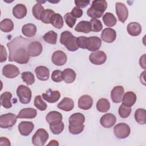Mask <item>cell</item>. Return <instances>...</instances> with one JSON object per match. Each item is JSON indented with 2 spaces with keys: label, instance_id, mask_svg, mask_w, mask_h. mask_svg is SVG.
<instances>
[{
  "label": "cell",
  "instance_id": "22",
  "mask_svg": "<svg viewBox=\"0 0 146 146\" xmlns=\"http://www.w3.org/2000/svg\"><path fill=\"white\" fill-rule=\"evenodd\" d=\"M37 111L35 109L33 108H25L22 109L17 117L19 119H33L36 116Z\"/></svg>",
  "mask_w": 146,
  "mask_h": 146
},
{
  "label": "cell",
  "instance_id": "47",
  "mask_svg": "<svg viewBox=\"0 0 146 146\" xmlns=\"http://www.w3.org/2000/svg\"><path fill=\"white\" fill-rule=\"evenodd\" d=\"M51 79L55 82H60L63 80L62 71L59 70H54L51 74Z\"/></svg>",
  "mask_w": 146,
  "mask_h": 146
},
{
  "label": "cell",
  "instance_id": "4",
  "mask_svg": "<svg viewBox=\"0 0 146 146\" xmlns=\"http://www.w3.org/2000/svg\"><path fill=\"white\" fill-rule=\"evenodd\" d=\"M49 137L48 132L43 128L38 129L32 137V143L35 146L43 145Z\"/></svg>",
  "mask_w": 146,
  "mask_h": 146
},
{
  "label": "cell",
  "instance_id": "29",
  "mask_svg": "<svg viewBox=\"0 0 146 146\" xmlns=\"http://www.w3.org/2000/svg\"><path fill=\"white\" fill-rule=\"evenodd\" d=\"M75 30L77 32L89 33L91 31V25L90 22L87 21H80L75 27Z\"/></svg>",
  "mask_w": 146,
  "mask_h": 146
},
{
  "label": "cell",
  "instance_id": "8",
  "mask_svg": "<svg viewBox=\"0 0 146 146\" xmlns=\"http://www.w3.org/2000/svg\"><path fill=\"white\" fill-rule=\"evenodd\" d=\"M115 8L119 21L122 23H124L128 17V10L126 6L121 2H116Z\"/></svg>",
  "mask_w": 146,
  "mask_h": 146
},
{
  "label": "cell",
  "instance_id": "17",
  "mask_svg": "<svg viewBox=\"0 0 146 146\" xmlns=\"http://www.w3.org/2000/svg\"><path fill=\"white\" fill-rule=\"evenodd\" d=\"M101 38L106 43H112L116 39V32L113 29L106 28L102 32Z\"/></svg>",
  "mask_w": 146,
  "mask_h": 146
},
{
  "label": "cell",
  "instance_id": "54",
  "mask_svg": "<svg viewBox=\"0 0 146 146\" xmlns=\"http://www.w3.org/2000/svg\"><path fill=\"white\" fill-rule=\"evenodd\" d=\"M139 63L140 66L143 68H145V54H143V55L140 57L139 60Z\"/></svg>",
  "mask_w": 146,
  "mask_h": 146
},
{
  "label": "cell",
  "instance_id": "20",
  "mask_svg": "<svg viewBox=\"0 0 146 146\" xmlns=\"http://www.w3.org/2000/svg\"><path fill=\"white\" fill-rule=\"evenodd\" d=\"M35 72L36 78L42 81L47 80L50 77V71L48 68L44 66H39L35 68Z\"/></svg>",
  "mask_w": 146,
  "mask_h": 146
},
{
  "label": "cell",
  "instance_id": "2",
  "mask_svg": "<svg viewBox=\"0 0 146 146\" xmlns=\"http://www.w3.org/2000/svg\"><path fill=\"white\" fill-rule=\"evenodd\" d=\"M107 8V3L104 0H95L92 2V5L87 11L88 17L96 19L102 17Z\"/></svg>",
  "mask_w": 146,
  "mask_h": 146
},
{
  "label": "cell",
  "instance_id": "12",
  "mask_svg": "<svg viewBox=\"0 0 146 146\" xmlns=\"http://www.w3.org/2000/svg\"><path fill=\"white\" fill-rule=\"evenodd\" d=\"M116 122V116L111 113H107L102 116L100 119V124L104 128H109L113 127Z\"/></svg>",
  "mask_w": 146,
  "mask_h": 146
},
{
  "label": "cell",
  "instance_id": "52",
  "mask_svg": "<svg viewBox=\"0 0 146 146\" xmlns=\"http://www.w3.org/2000/svg\"><path fill=\"white\" fill-rule=\"evenodd\" d=\"M90 2V1H75L76 6L79 8L86 7L88 5H89Z\"/></svg>",
  "mask_w": 146,
  "mask_h": 146
},
{
  "label": "cell",
  "instance_id": "13",
  "mask_svg": "<svg viewBox=\"0 0 146 146\" xmlns=\"http://www.w3.org/2000/svg\"><path fill=\"white\" fill-rule=\"evenodd\" d=\"M42 96L44 100L50 103H54L56 102L60 98V94L57 90H52L48 88L45 93H43Z\"/></svg>",
  "mask_w": 146,
  "mask_h": 146
},
{
  "label": "cell",
  "instance_id": "37",
  "mask_svg": "<svg viewBox=\"0 0 146 146\" xmlns=\"http://www.w3.org/2000/svg\"><path fill=\"white\" fill-rule=\"evenodd\" d=\"M55 14V12L51 9L44 10L41 14L40 20L46 24L50 23L52 16Z\"/></svg>",
  "mask_w": 146,
  "mask_h": 146
},
{
  "label": "cell",
  "instance_id": "10",
  "mask_svg": "<svg viewBox=\"0 0 146 146\" xmlns=\"http://www.w3.org/2000/svg\"><path fill=\"white\" fill-rule=\"evenodd\" d=\"M102 45L101 39L96 36L87 38L86 49L90 51H96L98 50Z\"/></svg>",
  "mask_w": 146,
  "mask_h": 146
},
{
  "label": "cell",
  "instance_id": "21",
  "mask_svg": "<svg viewBox=\"0 0 146 146\" xmlns=\"http://www.w3.org/2000/svg\"><path fill=\"white\" fill-rule=\"evenodd\" d=\"M85 121V116L80 112H76L70 116L69 125L72 126H79L83 125Z\"/></svg>",
  "mask_w": 146,
  "mask_h": 146
},
{
  "label": "cell",
  "instance_id": "15",
  "mask_svg": "<svg viewBox=\"0 0 146 146\" xmlns=\"http://www.w3.org/2000/svg\"><path fill=\"white\" fill-rule=\"evenodd\" d=\"M124 94V90L121 86H117L113 88L111 92V97L112 102L115 103H119L121 102Z\"/></svg>",
  "mask_w": 146,
  "mask_h": 146
},
{
  "label": "cell",
  "instance_id": "11",
  "mask_svg": "<svg viewBox=\"0 0 146 146\" xmlns=\"http://www.w3.org/2000/svg\"><path fill=\"white\" fill-rule=\"evenodd\" d=\"M67 60V56L65 52L62 51L58 50L55 51L51 57V60L52 63L58 66H61L64 65Z\"/></svg>",
  "mask_w": 146,
  "mask_h": 146
},
{
  "label": "cell",
  "instance_id": "9",
  "mask_svg": "<svg viewBox=\"0 0 146 146\" xmlns=\"http://www.w3.org/2000/svg\"><path fill=\"white\" fill-rule=\"evenodd\" d=\"M19 74L20 71L19 68L13 64H6L2 69V75L7 78H14Z\"/></svg>",
  "mask_w": 146,
  "mask_h": 146
},
{
  "label": "cell",
  "instance_id": "55",
  "mask_svg": "<svg viewBox=\"0 0 146 146\" xmlns=\"http://www.w3.org/2000/svg\"><path fill=\"white\" fill-rule=\"evenodd\" d=\"M59 143L57 140H52L50 141V142L47 144V145H52V146H55V145H58Z\"/></svg>",
  "mask_w": 146,
  "mask_h": 146
},
{
  "label": "cell",
  "instance_id": "51",
  "mask_svg": "<svg viewBox=\"0 0 146 146\" xmlns=\"http://www.w3.org/2000/svg\"><path fill=\"white\" fill-rule=\"evenodd\" d=\"M7 51L6 50V48L3 45H1V46L0 62H3L6 61V59H7Z\"/></svg>",
  "mask_w": 146,
  "mask_h": 146
},
{
  "label": "cell",
  "instance_id": "28",
  "mask_svg": "<svg viewBox=\"0 0 146 146\" xmlns=\"http://www.w3.org/2000/svg\"><path fill=\"white\" fill-rule=\"evenodd\" d=\"M76 73L71 68H66L62 71L63 80L66 83H72L76 79Z\"/></svg>",
  "mask_w": 146,
  "mask_h": 146
},
{
  "label": "cell",
  "instance_id": "31",
  "mask_svg": "<svg viewBox=\"0 0 146 146\" xmlns=\"http://www.w3.org/2000/svg\"><path fill=\"white\" fill-rule=\"evenodd\" d=\"M102 19L104 25L109 27L114 26L117 22V20L115 15L112 13L109 12L106 13Z\"/></svg>",
  "mask_w": 146,
  "mask_h": 146
},
{
  "label": "cell",
  "instance_id": "35",
  "mask_svg": "<svg viewBox=\"0 0 146 146\" xmlns=\"http://www.w3.org/2000/svg\"><path fill=\"white\" fill-rule=\"evenodd\" d=\"M14 23L10 19H4L0 23V29L5 33H9L13 30Z\"/></svg>",
  "mask_w": 146,
  "mask_h": 146
},
{
  "label": "cell",
  "instance_id": "18",
  "mask_svg": "<svg viewBox=\"0 0 146 146\" xmlns=\"http://www.w3.org/2000/svg\"><path fill=\"white\" fill-rule=\"evenodd\" d=\"M93 105L92 98L88 95H84L80 96L78 100V107L83 110L90 109Z\"/></svg>",
  "mask_w": 146,
  "mask_h": 146
},
{
  "label": "cell",
  "instance_id": "34",
  "mask_svg": "<svg viewBox=\"0 0 146 146\" xmlns=\"http://www.w3.org/2000/svg\"><path fill=\"white\" fill-rule=\"evenodd\" d=\"M110 108V103L106 98L100 99L96 103V108L100 112H106Z\"/></svg>",
  "mask_w": 146,
  "mask_h": 146
},
{
  "label": "cell",
  "instance_id": "3",
  "mask_svg": "<svg viewBox=\"0 0 146 146\" xmlns=\"http://www.w3.org/2000/svg\"><path fill=\"white\" fill-rule=\"evenodd\" d=\"M17 95L22 104H26L30 102L32 92L28 87L25 85L19 86L17 89Z\"/></svg>",
  "mask_w": 146,
  "mask_h": 146
},
{
  "label": "cell",
  "instance_id": "16",
  "mask_svg": "<svg viewBox=\"0 0 146 146\" xmlns=\"http://www.w3.org/2000/svg\"><path fill=\"white\" fill-rule=\"evenodd\" d=\"M42 45L38 41L31 42L28 46V52L29 55L32 57L39 56L42 53Z\"/></svg>",
  "mask_w": 146,
  "mask_h": 146
},
{
  "label": "cell",
  "instance_id": "25",
  "mask_svg": "<svg viewBox=\"0 0 146 146\" xmlns=\"http://www.w3.org/2000/svg\"><path fill=\"white\" fill-rule=\"evenodd\" d=\"M136 95L132 91H128L125 93L122 98V104L131 107L136 103Z\"/></svg>",
  "mask_w": 146,
  "mask_h": 146
},
{
  "label": "cell",
  "instance_id": "6",
  "mask_svg": "<svg viewBox=\"0 0 146 146\" xmlns=\"http://www.w3.org/2000/svg\"><path fill=\"white\" fill-rule=\"evenodd\" d=\"M17 116L13 113H7L0 116V127L2 128H8L15 124Z\"/></svg>",
  "mask_w": 146,
  "mask_h": 146
},
{
  "label": "cell",
  "instance_id": "53",
  "mask_svg": "<svg viewBox=\"0 0 146 146\" xmlns=\"http://www.w3.org/2000/svg\"><path fill=\"white\" fill-rule=\"evenodd\" d=\"M0 145H6V146H10L11 144L10 140L4 137H1L0 138Z\"/></svg>",
  "mask_w": 146,
  "mask_h": 146
},
{
  "label": "cell",
  "instance_id": "26",
  "mask_svg": "<svg viewBox=\"0 0 146 146\" xmlns=\"http://www.w3.org/2000/svg\"><path fill=\"white\" fill-rule=\"evenodd\" d=\"M127 31L130 35L132 36H136L141 34V26L138 22H131L127 25Z\"/></svg>",
  "mask_w": 146,
  "mask_h": 146
},
{
  "label": "cell",
  "instance_id": "7",
  "mask_svg": "<svg viewBox=\"0 0 146 146\" xmlns=\"http://www.w3.org/2000/svg\"><path fill=\"white\" fill-rule=\"evenodd\" d=\"M90 62L95 65H101L107 60V55L104 51H96L92 52L89 56Z\"/></svg>",
  "mask_w": 146,
  "mask_h": 146
},
{
  "label": "cell",
  "instance_id": "42",
  "mask_svg": "<svg viewBox=\"0 0 146 146\" xmlns=\"http://www.w3.org/2000/svg\"><path fill=\"white\" fill-rule=\"evenodd\" d=\"M44 10L43 6L40 3H36L32 9V13L34 17L38 20H40L42 13Z\"/></svg>",
  "mask_w": 146,
  "mask_h": 146
},
{
  "label": "cell",
  "instance_id": "33",
  "mask_svg": "<svg viewBox=\"0 0 146 146\" xmlns=\"http://www.w3.org/2000/svg\"><path fill=\"white\" fill-rule=\"evenodd\" d=\"M50 23L55 28L60 29L63 26V19L62 15L58 13H55L51 17Z\"/></svg>",
  "mask_w": 146,
  "mask_h": 146
},
{
  "label": "cell",
  "instance_id": "41",
  "mask_svg": "<svg viewBox=\"0 0 146 146\" xmlns=\"http://www.w3.org/2000/svg\"><path fill=\"white\" fill-rule=\"evenodd\" d=\"M132 111V109L131 107L126 106L124 104H121L118 110V113L119 116L122 118H127L128 117Z\"/></svg>",
  "mask_w": 146,
  "mask_h": 146
},
{
  "label": "cell",
  "instance_id": "38",
  "mask_svg": "<svg viewBox=\"0 0 146 146\" xmlns=\"http://www.w3.org/2000/svg\"><path fill=\"white\" fill-rule=\"evenodd\" d=\"M21 78L23 81L27 85H32L35 82V78L33 74L30 71H25L21 74Z\"/></svg>",
  "mask_w": 146,
  "mask_h": 146
},
{
  "label": "cell",
  "instance_id": "19",
  "mask_svg": "<svg viewBox=\"0 0 146 146\" xmlns=\"http://www.w3.org/2000/svg\"><path fill=\"white\" fill-rule=\"evenodd\" d=\"M62 115L59 112L52 111L48 112L46 117V121L49 125H52L62 121Z\"/></svg>",
  "mask_w": 146,
  "mask_h": 146
},
{
  "label": "cell",
  "instance_id": "44",
  "mask_svg": "<svg viewBox=\"0 0 146 146\" xmlns=\"http://www.w3.org/2000/svg\"><path fill=\"white\" fill-rule=\"evenodd\" d=\"M90 23L91 25V31L94 32H99L103 29V25L100 20L98 19L92 18L90 20Z\"/></svg>",
  "mask_w": 146,
  "mask_h": 146
},
{
  "label": "cell",
  "instance_id": "24",
  "mask_svg": "<svg viewBox=\"0 0 146 146\" xmlns=\"http://www.w3.org/2000/svg\"><path fill=\"white\" fill-rule=\"evenodd\" d=\"M57 107L64 111H71L74 107V102L73 100L70 98H64L61 102L58 104Z\"/></svg>",
  "mask_w": 146,
  "mask_h": 146
},
{
  "label": "cell",
  "instance_id": "46",
  "mask_svg": "<svg viewBox=\"0 0 146 146\" xmlns=\"http://www.w3.org/2000/svg\"><path fill=\"white\" fill-rule=\"evenodd\" d=\"M76 37L73 36L72 39L65 46L66 48L70 51H75L79 48L76 44Z\"/></svg>",
  "mask_w": 146,
  "mask_h": 146
},
{
  "label": "cell",
  "instance_id": "40",
  "mask_svg": "<svg viewBox=\"0 0 146 146\" xmlns=\"http://www.w3.org/2000/svg\"><path fill=\"white\" fill-rule=\"evenodd\" d=\"M74 35L69 31H64L61 33L60 37V43L66 46L73 38Z\"/></svg>",
  "mask_w": 146,
  "mask_h": 146
},
{
  "label": "cell",
  "instance_id": "30",
  "mask_svg": "<svg viewBox=\"0 0 146 146\" xmlns=\"http://www.w3.org/2000/svg\"><path fill=\"white\" fill-rule=\"evenodd\" d=\"M12 98V94L10 92H5L1 95V104L2 107L5 108L9 109L12 107L11 102V99Z\"/></svg>",
  "mask_w": 146,
  "mask_h": 146
},
{
  "label": "cell",
  "instance_id": "48",
  "mask_svg": "<svg viewBox=\"0 0 146 146\" xmlns=\"http://www.w3.org/2000/svg\"><path fill=\"white\" fill-rule=\"evenodd\" d=\"M84 128V125H79V126H72L69 125L68 126V130L69 132L73 135H78L82 132Z\"/></svg>",
  "mask_w": 146,
  "mask_h": 146
},
{
  "label": "cell",
  "instance_id": "50",
  "mask_svg": "<svg viewBox=\"0 0 146 146\" xmlns=\"http://www.w3.org/2000/svg\"><path fill=\"white\" fill-rule=\"evenodd\" d=\"M83 11L82 9L76 6L74 7L71 11V14L75 18L81 17L83 15Z\"/></svg>",
  "mask_w": 146,
  "mask_h": 146
},
{
  "label": "cell",
  "instance_id": "27",
  "mask_svg": "<svg viewBox=\"0 0 146 146\" xmlns=\"http://www.w3.org/2000/svg\"><path fill=\"white\" fill-rule=\"evenodd\" d=\"M22 33L25 36L31 38L34 36L36 33V26L33 23L24 25L22 27Z\"/></svg>",
  "mask_w": 146,
  "mask_h": 146
},
{
  "label": "cell",
  "instance_id": "49",
  "mask_svg": "<svg viewBox=\"0 0 146 146\" xmlns=\"http://www.w3.org/2000/svg\"><path fill=\"white\" fill-rule=\"evenodd\" d=\"M87 37L80 36L76 38V44L79 48L83 49H86Z\"/></svg>",
  "mask_w": 146,
  "mask_h": 146
},
{
  "label": "cell",
  "instance_id": "32",
  "mask_svg": "<svg viewBox=\"0 0 146 146\" xmlns=\"http://www.w3.org/2000/svg\"><path fill=\"white\" fill-rule=\"evenodd\" d=\"M135 119L136 122L140 124L146 123V111L144 108H138L135 112Z\"/></svg>",
  "mask_w": 146,
  "mask_h": 146
},
{
  "label": "cell",
  "instance_id": "14",
  "mask_svg": "<svg viewBox=\"0 0 146 146\" xmlns=\"http://www.w3.org/2000/svg\"><path fill=\"white\" fill-rule=\"evenodd\" d=\"M18 130L20 134L22 136H29L33 131L34 125L31 121H23L18 125Z\"/></svg>",
  "mask_w": 146,
  "mask_h": 146
},
{
  "label": "cell",
  "instance_id": "39",
  "mask_svg": "<svg viewBox=\"0 0 146 146\" xmlns=\"http://www.w3.org/2000/svg\"><path fill=\"white\" fill-rule=\"evenodd\" d=\"M34 104L35 107L40 111H44L47 107V104L42 100L40 95H37L36 96H35L34 101Z\"/></svg>",
  "mask_w": 146,
  "mask_h": 146
},
{
  "label": "cell",
  "instance_id": "43",
  "mask_svg": "<svg viewBox=\"0 0 146 146\" xmlns=\"http://www.w3.org/2000/svg\"><path fill=\"white\" fill-rule=\"evenodd\" d=\"M50 129L51 132L54 135H59L62 132L64 129V125L63 121H61L59 123L50 125Z\"/></svg>",
  "mask_w": 146,
  "mask_h": 146
},
{
  "label": "cell",
  "instance_id": "45",
  "mask_svg": "<svg viewBox=\"0 0 146 146\" xmlns=\"http://www.w3.org/2000/svg\"><path fill=\"white\" fill-rule=\"evenodd\" d=\"M64 19L67 25L70 28H72L74 26L76 21V18H74L71 14V13H67L64 15Z\"/></svg>",
  "mask_w": 146,
  "mask_h": 146
},
{
  "label": "cell",
  "instance_id": "5",
  "mask_svg": "<svg viewBox=\"0 0 146 146\" xmlns=\"http://www.w3.org/2000/svg\"><path fill=\"white\" fill-rule=\"evenodd\" d=\"M113 132L117 138L123 139L127 138L129 135L131 128L127 124L120 123L114 127Z\"/></svg>",
  "mask_w": 146,
  "mask_h": 146
},
{
  "label": "cell",
  "instance_id": "1",
  "mask_svg": "<svg viewBox=\"0 0 146 146\" xmlns=\"http://www.w3.org/2000/svg\"><path fill=\"white\" fill-rule=\"evenodd\" d=\"M30 40L21 36H17L7 43V46L9 51V61L15 62L19 64H26L30 59L28 46Z\"/></svg>",
  "mask_w": 146,
  "mask_h": 146
},
{
  "label": "cell",
  "instance_id": "36",
  "mask_svg": "<svg viewBox=\"0 0 146 146\" xmlns=\"http://www.w3.org/2000/svg\"><path fill=\"white\" fill-rule=\"evenodd\" d=\"M58 38V34L53 30H50L46 33L43 36V40L51 44H55L56 43Z\"/></svg>",
  "mask_w": 146,
  "mask_h": 146
},
{
  "label": "cell",
  "instance_id": "23",
  "mask_svg": "<svg viewBox=\"0 0 146 146\" xmlns=\"http://www.w3.org/2000/svg\"><path fill=\"white\" fill-rule=\"evenodd\" d=\"M27 8L26 7L21 3L16 5L13 9L12 13L13 15L17 19H22L25 17H26L27 14Z\"/></svg>",
  "mask_w": 146,
  "mask_h": 146
}]
</instances>
